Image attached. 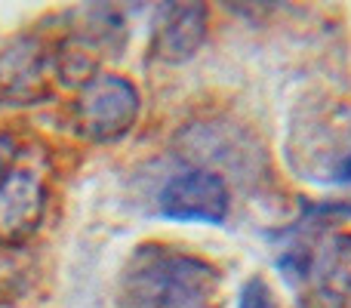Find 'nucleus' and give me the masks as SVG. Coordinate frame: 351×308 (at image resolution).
<instances>
[{
	"label": "nucleus",
	"mask_w": 351,
	"mask_h": 308,
	"mask_svg": "<svg viewBox=\"0 0 351 308\" xmlns=\"http://www.w3.org/2000/svg\"><path fill=\"white\" fill-rule=\"evenodd\" d=\"M219 272L188 253L145 247L117 281V308H216Z\"/></svg>",
	"instance_id": "f257e3e1"
},
{
	"label": "nucleus",
	"mask_w": 351,
	"mask_h": 308,
	"mask_svg": "<svg viewBox=\"0 0 351 308\" xmlns=\"http://www.w3.org/2000/svg\"><path fill=\"white\" fill-rule=\"evenodd\" d=\"M142 96L123 74H96L77 90L71 102V127L80 139L108 145L136 127Z\"/></svg>",
	"instance_id": "f03ea898"
},
{
	"label": "nucleus",
	"mask_w": 351,
	"mask_h": 308,
	"mask_svg": "<svg viewBox=\"0 0 351 308\" xmlns=\"http://www.w3.org/2000/svg\"><path fill=\"white\" fill-rule=\"evenodd\" d=\"M59 84V43L40 34H22L0 49V105H40L53 96Z\"/></svg>",
	"instance_id": "7ed1b4c3"
},
{
	"label": "nucleus",
	"mask_w": 351,
	"mask_h": 308,
	"mask_svg": "<svg viewBox=\"0 0 351 308\" xmlns=\"http://www.w3.org/2000/svg\"><path fill=\"white\" fill-rule=\"evenodd\" d=\"M160 216L173 222H204V225H222L231 210V191L228 182L216 169H182L167 179V185L158 194Z\"/></svg>",
	"instance_id": "20e7f679"
},
{
	"label": "nucleus",
	"mask_w": 351,
	"mask_h": 308,
	"mask_svg": "<svg viewBox=\"0 0 351 308\" xmlns=\"http://www.w3.org/2000/svg\"><path fill=\"white\" fill-rule=\"evenodd\" d=\"M280 268L293 281H305L315 287V299L324 308L351 305V237L336 235L315 253H287Z\"/></svg>",
	"instance_id": "39448f33"
},
{
	"label": "nucleus",
	"mask_w": 351,
	"mask_h": 308,
	"mask_svg": "<svg viewBox=\"0 0 351 308\" xmlns=\"http://www.w3.org/2000/svg\"><path fill=\"white\" fill-rule=\"evenodd\" d=\"M47 216V185L34 169L12 167L0 179V247H19Z\"/></svg>",
	"instance_id": "423d86ee"
},
{
	"label": "nucleus",
	"mask_w": 351,
	"mask_h": 308,
	"mask_svg": "<svg viewBox=\"0 0 351 308\" xmlns=\"http://www.w3.org/2000/svg\"><path fill=\"white\" fill-rule=\"evenodd\" d=\"M210 34V10L204 3H164L152 34V53L160 62L182 65L194 59Z\"/></svg>",
	"instance_id": "0eeeda50"
},
{
	"label": "nucleus",
	"mask_w": 351,
	"mask_h": 308,
	"mask_svg": "<svg viewBox=\"0 0 351 308\" xmlns=\"http://www.w3.org/2000/svg\"><path fill=\"white\" fill-rule=\"evenodd\" d=\"M237 308H278L271 290L262 278H250L247 284L241 287V296H237Z\"/></svg>",
	"instance_id": "6e6552de"
},
{
	"label": "nucleus",
	"mask_w": 351,
	"mask_h": 308,
	"mask_svg": "<svg viewBox=\"0 0 351 308\" xmlns=\"http://www.w3.org/2000/svg\"><path fill=\"white\" fill-rule=\"evenodd\" d=\"M16 154H19V145L12 136H0V179L16 167Z\"/></svg>",
	"instance_id": "1a4fd4ad"
},
{
	"label": "nucleus",
	"mask_w": 351,
	"mask_h": 308,
	"mask_svg": "<svg viewBox=\"0 0 351 308\" xmlns=\"http://www.w3.org/2000/svg\"><path fill=\"white\" fill-rule=\"evenodd\" d=\"M336 179L346 182V185H351V152L339 161V169H336Z\"/></svg>",
	"instance_id": "9d476101"
}]
</instances>
